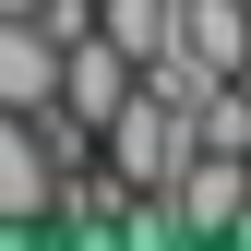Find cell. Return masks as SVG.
<instances>
[{"label": "cell", "mask_w": 251, "mask_h": 251, "mask_svg": "<svg viewBox=\"0 0 251 251\" xmlns=\"http://www.w3.org/2000/svg\"><path fill=\"white\" fill-rule=\"evenodd\" d=\"M48 84H60V36L36 12H0V108H48Z\"/></svg>", "instance_id": "cell-5"}, {"label": "cell", "mask_w": 251, "mask_h": 251, "mask_svg": "<svg viewBox=\"0 0 251 251\" xmlns=\"http://www.w3.org/2000/svg\"><path fill=\"white\" fill-rule=\"evenodd\" d=\"M239 168H251V144H239Z\"/></svg>", "instance_id": "cell-8"}, {"label": "cell", "mask_w": 251, "mask_h": 251, "mask_svg": "<svg viewBox=\"0 0 251 251\" xmlns=\"http://www.w3.org/2000/svg\"><path fill=\"white\" fill-rule=\"evenodd\" d=\"M179 72L215 84V72H251V0H179Z\"/></svg>", "instance_id": "cell-4"}, {"label": "cell", "mask_w": 251, "mask_h": 251, "mask_svg": "<svg viewBox=\"0 0 251 251\" xmlns=\"http://www.w3.org/2000/svg\"><path fill=\"white\" fill-rule=\"evenodd\" d=\"M60 155H48V120L36 108H0V227H36V215H60Z\"/></svg>", "instance_id": "cell-2"}, {"label": "cell", "mask_w": 251, "mask_h": 251, "mask_svg": "<svg viewBox=\"0 0 251 251\" xmlns=\"http://www.w3.org/2000/svg\"><path fill=\"white\" fill-rule=\"evenodd\" d=\"M96 155H108V179H120V192H168V179H179V155H192V108H179L168 84H132V96L108 108Z\"/></svg>", "instance_id": "cell-1"}, {"label": "cell", "mask_w": 251, "mask_h": 251, "mask_svg": "<svg viewBox=\"0 0 251 251\" xmlns=\"http://www.w3.org/2000/svg\"><path fill=\"white\" fill-rule=\"evenodd\" d=\"M96 36L132 60V72H155V60L179 48V0H96Z\"/></svg>", "instance_id": "cell-6"}, {"label": "cell", "mask_w": 251, "mask_h": 251, "mask_svg": "<svg viewBox=\"0 0 251 251\" xmlns=\"http://www.w3.org/2000/svg\"><path fill=\"white\" fill-rule=\"evenodd\" d=\"M0 12H36V0H0Z\"/></svg>", "instance_id": "cell-7"}, {"label": "cell", "mask_w": 251, "mask_h": 251, "mask_svg": "<svg viewBox=\"0 0 251 251\" xmlns=\"http://www.w3.org/2000/svg\"><path fill=\"white\" fill-rule=\"evenodd\" d=\"M132 84H144V72L96 36V24H84V36H60V84H48V108H60V120H84V132H108V108L132 96Z\"/></svg>", "instance_id": "cell-3"}]
</instances>
